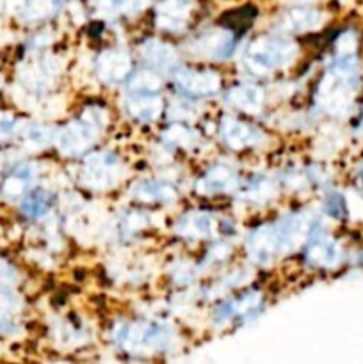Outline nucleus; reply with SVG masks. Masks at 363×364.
<instances>
[]
</instances>
